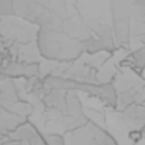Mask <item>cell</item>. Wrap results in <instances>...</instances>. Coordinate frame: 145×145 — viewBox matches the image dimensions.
<instances>
[{"instance_id":"6da1fadb","label":"cell","mask_w":145,"mask_h":145,"mask_svg":"<svg viewBox=\"0 0 145 145\" xmlns=\"http://www.w3.org/2000/svg\"><path fill=\"white\" fill-rule=\"evenodd\" d=\"M37 46L42 59L57 62H71L83 52L82 41L59 29L40 28Z\"/></svg>"},{"instance_id":"7a4b0ae2","label":"cell","mask_w":145,"mask_h":145,"mask_svg":"<svg viewBox=\"0 0 145 145\" xmlns=\"http://www.w3.org/2000/svg\"><path fill=\"white\" fill-rule=\"evenodd\" d=\"M112 32L117 50H130V26L145 22V0H110Z\"/></svg>"},{"instance_id":"3957f363","label":"cell","mask_w":145,"mask_h":145,"mask_svg":"<svg viewBox=\"0 0 145 145\" xmlns=\"http://www.w3.org/2000/svg\"><path fill=\"white\" fill-rule=\"evenodd\" d=\"M42 79L44 84L49 89H60L66 91H82L83 93L93 96L102 101L104 103L115 109L116 91L110 83H90L81 82L73 79L63 78L60 76L47 75Z\"/></svg>"},{"instance_id":"277c9868","label":"cell","mask_w":145,"mask_h":145,"mask_svg":"<svg viewBox=\"0 0 145 145\" xmlns=\"http://www.w3.org/2000/svg\"><path fill=\"white\" fill-rule=\"evenodd\" d=\"M39 29L38 26L14 15L0 17V37L9 47L37 41Z\"/></svg>"},{"instance_id":"5b68a950","label":"cell","mask_w":145,"mask_h":145,"mask_svg":"<svg viewBox=\"0 0 145 145\" xmlns=\"http://www.w3.org/2000/svg\"><path fill=\"white\" fill-rule=\"evenodd\" d=\"M73 6L76 14L90 30L100 25L111 26L110 0H74Z\"/></svg>"},{"instance_id":"8992f818","label":"cell","mask_w":145,"mask_h":145,"mask_svg":"<svg viewBox=\"0 0 145 145\" xmlns=\"http://www.w3.org/2000/svg\"><path fill=\"white\" fill-rule=\"evenodd\" d=\"M13 8L14 15L33 23L40 28L59 29L61 21L36 0H14Z\"/></svg>"},{"instance_id":"52a82bcc","label":"cell","mask_w":145,"mask_h":145,"mask_svg":"<svg viewBox=\"0 0 145 145\" xmlns=\"http://www.w3.org/2000/svg\"><path fill=\"white\" fill-rule=\"evenodd\" d=\"M59 30H61L69 36L81 41L88 39L94 36L76 12L71 15L66 19L62 20L60 21Z\"/></svg>"},{"instance_id":"ba28073f","label":"cell","mask_w":145,"mask_h":145,"mask_svg":"<svg viewBox=\"0 0 145 145\" xmlns=\"http://www.w3.org/2000/svg\"><path fill=\"white\" fill-rule=\"evenodd\" d=\"M4 77L11 79H30L40 77V62H24L13 61L0 70Z\"/></svg>"},{"instance_id":"9c48e42d","label":"cell","mask_w":145,"mask_h":145,"mask_svg":"<svg viewBox=\"0 0 145 145\" xmlns=\"http://www.w3.org/2000/svg\"><path fill=\"white\" fill-rule=\"evenodd\" d=\"M145 47L141 46L131 50L118 63L119 68H127L144 79Z\"/></svg>"},{"instance_id":"30bf717a","label":"cell","mask_w":145,"mask_h":145,"mask_svg":"<svg viewBox=\"0 0 145 145\" xmlns=\"http://www.w3.org/2000/svg\"><path fill=\"white\" fill-rule=\"evenodd\" d=\"M10 50L13 53L14 61L24 62H40L43 60L41 56L37 41L11 46Z\"/></svg>"},{"instance_id":"8fae6325","label":"cell","mask_w":145,"mask_h":145,"mask_svg":"<svg viewBox=\"0 0 145 145\" xmlns=\"http://www.w3.org/2000/svg\"><path fill=\"white\" fill-rule=\"evenodd\" d=\"M66 94L67 91L64 90L49 89V91L42 98V101L46 109L66 114Z\"/></svg>"},{"instance_id":"7c38bea8","label":"cell","mask_w":145,"mask_h":145,"mask_svg":"<svg viewBox=\"0 0 145 145\" xmlns=\"http://www.w3.org/2000/svg\"><path fill=\"white\" fill-rule=\"evenodd\" d=\"M26 121L27 119L0 106V138L8 136Z\"/></svg>"},{"instance_id":"4fadbf2b","label":"cell","mask_w":145,"mask_h":145,"mask_svg":"<svg viewBox=\"0 0 145 145\" xmlns=\"http://www.w3.org/2000/svg\"><path fill=\"white\" fill-rule=\"evenodd\" d=\"M19 100L20 98L13 79L4 77L0 80V106L6 109Z\"/></svg>"},{"instance_id":"5bb4252c","label":"cell","mask_w":145,"mask_h":145,"mask_svg":"<svg viewBox=\"0 0 145 145\" xmlns=\"http://www.w3.org/2000/svg\"><path fill=\"white\" fill-rule=\"evenodd\" d=\"M44 6L54 16L62 21L66 19L72 13L67 0H36Z\"/></svg>"},{"instance_id":"9a60e30c","label":"cell","mask_w":145,"mask_h":145,"mask_svg":"<svg viewBox=\"0 0 145 145\" xmlns=\"http://www.w3.org/2000/svg\"><path fill=\"white\" fill-rule=\"evenodd\" d=\"M14 61L9 45L0 37V70Z\"/></svg>"},{"instance_id":"2e32d148","label":"cell","mask_w":145,"mask_h":145,"mask_svg":"<svg viewBox=\"0 0 145 145\" xmlns=\"http://www.w3.org/2000/svg\"><path fill=\"white\" fill-rule=\"evenodd\" d=\"M13 1L14 0H0V17L14 15Z\"/></svg>"},{"instance_id":"e0dca14e","label":"cell","mask_w":145,"mask_h":145,"mask_svg":"<svg viewBox=\"0 0 145 145\" xmlns=\"http://www.w3.org/2000/svg\"><path fill=\"white\" fill-rule=\"evenodd\" d=\"M47 145H65L64 138L59 135H49L45 138Z\"/></svg>"},{"instance_id":"ac0fdd59","label":"cell","mask_w":145,"mask_h":145,"mask_svg":"<svg viewBox=\"0 0 145 145\" xmlns=\"http://www.w3.org/2000/svg\"><path fill=\"white\" fill-rule=\"evenodd\" d=\"M3 143V138H0V145L2 144Z\"/></svg>"}]
</instances>
